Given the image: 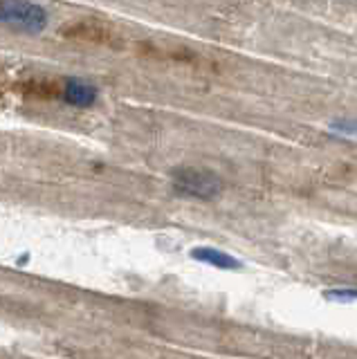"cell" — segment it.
I'll list each match as a JSON object with an SVG mask.
<instances>
[{"label": "cell", "mask_w": 357, "mask_h": 359, "mask_svg": "<svg viewBox=\"0 0 357 359\" xmlns=\"http://www.w3.org/2000/svg\"><path fill=\"white\" fill-rule=\"evenodd\" d=\"M326 297L328 299H357V290H330V292H326Z\"/></svg>", "instance_id": "5"}, {"label": "cell", "mask_w": 357, "mask_h": 359, "mask_svg": "<svg viewBox=\"0 0 357 359\" xmlns=\"http://www.w3.org/2000/svg\"><path fill=\"white\" fill-rule=\"evenodd\" d=\"M171 184L175 194L196 200H211L220 194L222 180L207 168L196 166H180L171 173Z\"/></svg>", "instance_id": "2"}, {"label": "cell", "mask_w": 357, "mask_h": 359, "mask_svg": "<svg viewBox=\"0 0 357 359\" xmlns=\"http://www.w3.org/2000/svg\"><path fill=\"white\" fill-rule=\"evenodd\" d=\"M191 258H196L198 263H205V265L218 267V269H241L243 267L238 258H234L220 250H214V247H196V250H191Z\"/></svg>", "instance_id": "4"}, {"label": "cell", "mask_w": 357, "mask_h": 359, "mask_svg": "<svg viewBox=\"0 0 357 359\" xmlns=\"http://www.w3.org/2000/svg\"><path fill=\"white\" fill-rule=\"evenodd\" d=\"M48 11L32 0H0V25L23 34H39L48 27Z\"/></svg>", "instance_id": "1"}, {"label": "cell", "mask_w": 357, "mask_h": 359, "mask_svg": "<svg viewBox=\"0 0 357 359\" xmlns=\"http://www.w3.org/2000/svg\"><path fill=\"white\" fill-rule=\"evenodd\" d=\"M57 99L74 108H93L99 99V90L79 79H65L63 83H57Z\"/></svg>", "instance_id": "3"}]
</instances>
